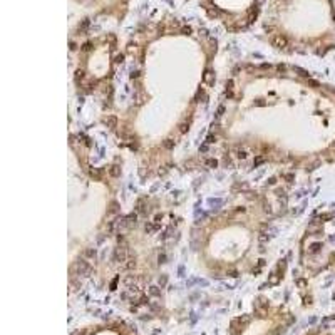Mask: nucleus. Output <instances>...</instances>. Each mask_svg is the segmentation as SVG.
<instances>
[{
	"label": "nucleus",
	"mask_w": 335,
	"mask_h": 335,
	"mask_svg": "<svg viewBox=\"0 0 335 335\" xmlns=\"http://www.w3.org/2000/svg\"><path fill=\"white\" fill-rule=\"evenodd\" d=\"M270 189L240 191L223 209L193 231L198 260L215 277H240L253 271L270 223L277 218Z\"/></svg>",
	"instance_id": "nucleus-2"
},
{
	"label": "nucleus",
	"mask_w": 335,
	"mask_h": 335,
	"mask_svg": "<svg viewBox=\"0 0 335 335\" xmlns=\"http://www.w3.org/2000/svg\"><path fill=\"white\" fill-rule=\"evenodd\" d=\"M198 154L211 166L312 171L335 154L318 144L335 89L288 64H240L226 76Z\"/></svg>",
	"instance_id": "nucleus-1"
}]
</instances>
